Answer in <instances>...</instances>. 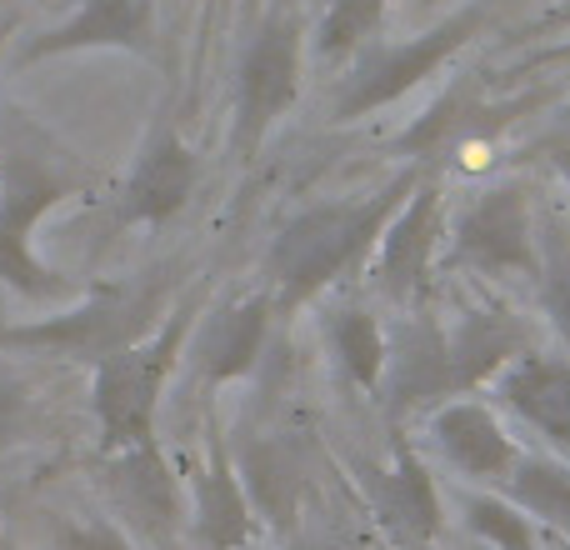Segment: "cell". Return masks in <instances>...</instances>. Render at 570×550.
<instances>
[{
	"label": "cell",
	"instance_id": "obj_15",
	"mask_svg": "<svg viewBox=\"0 0 570 550\" xmlns=\"http://www.w3.org/2000/svg\"><path fill=\"white\" fill-rule=\"evenodd\" d=\"M106 491L130 521L146 536H170L180 521V495L176 481H170V465L160 455L156 441L130 445V451H110L106 461Z\"/></svg>",
	"mask_w": 570,
	"mask_h": 550
},
{
	"label": "cell",
	"instance_id": "obj_14",
	"mask_svg": "<svg viewBox=\"0 0 570 550\" xmlns=\"http://www.w3.org/2000/svg\"><path fill=\"white\" fill-rule=\"evenodd\" d=\"M451 345V371H455V395H471L481 385H495V375L511 361H521L531 351V335L515 321L511 311H495V305H471L461 311V321L445 331Z\"/></svg>",
	"mask_w": 570,
	"mask_h": 550
},
{
	"label": "cell",
	"instance_id": "obj_24",
	"mask_svg": "<svg viewBox=\"0 0 570 550\" xmlns=\"http://www.w3.org/2000/svg\"><path fill=\"white\" fill-rule=\"evenodd\" d=\"M535 281H541V311H546V321H551L556 335L570 345V246H566L561 236L546 240Z\"/></svg>",
	"mask_w": 570,
	"mask_h": 550
},
{
	"label": "cell",
	"instance_id": "obj_5",
	"mask_svg": "<svg viewBox=\"0 0 570 550\" xmlns=\"http://www.w3.org/2000/svg\"><path fill=\"white\" fill-rule=\"evenodd\" d=\"M445 266H465L481 275H535V220H531V190L521 180L481 190L471 206L455 216Z\"/></svg>",
	"mask_w": 570,
	"mask_h": 550
},
{
	"label": "cell",
	"instance_id": "obj_13",
	"mask_svg": "<svg viewBox=\"0 0 570 550\" xmlns=\"http://www.w3.org/2000/svg\"><path fill=\"white\" fill-rule=\"evenodd\" d=\"M70 50H156V10L150 0H86L70 20L46 30L26 46V66L46 56H70Z\"/></svg>",
	"mask_w": 570,
	"mask_h": 550
},
{
	"label": "cell",
	"instance_id": "obj_30",
	"mask_svg": "<svg viewBox=\"0 0 570 550\" xmlns=\"http://www.w3.org/2000/svg\"><path fill=\"white\" fill-rule=\"evenodd\" d=\"M6 36H10V26H6V20H0V50H6Z\"/></svg>",
	"mask_w": 570,
	"mask_h": 550
},
{
	"label": "cell",
	"instance_id": "obj_9",
	"mask_svg": "<svg viewBox=\"0 0 570 550\" xmlns=\"http://www.w3.org/2000/svg\"><path fill=\"white\" fill-rule=\"evenodd\" d=\"M425 435H431L435 455L471 485H501L511 475V465L521 461V445L511 441L501 415L491 405L471 401V395L435 405L425 415Z\"/></svg>",
	"mask_w": 570,
	"mask_h": 550
},
{
	"label": "cell",
	"instance_id": "obj_1",
	"mask_svg": "<svg viewBox=\"0 0 570 550\" xmlns=\"http://www.w3.org/2000/svg\"><path fill=\"white\" fill-rule=\"evenodd\" d=\"M415 180H421L415 170H401V176H391L371 196L321 200V206H305L295 220H285L266 256V275L276 281L281 305L311 301L335 275L351 271L365 251H375V240L391 226V216L411 200Z\"/></svg>",
	"mask_w": 570,
	"mask_h": 550
},
{
	"label": "cell",
	"instance_id": "obj_32",
	"mask_svg": "<svg viewBox=\"0 0 570 550\" xmlns=\"http://www.w3.org/2000/svg\"><path fill=\"white\" fill-rule=\"evenodd\" d=\"M0 550H16V546H10V541H6V536H0Z\"/></svg>",
	"mask_w": 570,
	"mask_h": 550
},
{
	"label": "cell",
	"instance_id": "obj_12",
	"mask_svg": "<svg viewBox=\"0 0 570 550\" xmlns=\"http://www.w3.org/2000/svg\"><path fill=\"white\" fill-rule=\"evenodd\" d=\"M196 156L176 130H160L146 146V156L136 160L126 190L116 206V226H166L186 210L190 190H196Z\"/></svg>",
	"mask_w": 570,
	"mask_h": 550
},
{
	"label": "cell",
	"instance_id": "obj_21",
	"mask_svg": "<svg viewBox=\"0 0 570 550\" xmlns=\"http://www.w3.org/2000/svg\"><path fill=\"white\" fill-rule=\"evenodd\" d=\"M461 521L485 550H541V526L495 485L461 491Z\"/></svg>",
	"mask_w": 570,
	"mask_h": 550
},
{
	"label": "cell",
	"instance_id": "obj_33",
	"mask_svg": "<svg viewBox=\"0 0 570 550\" xmlns=\"http://www.w3.org/2000/svg\"><path fill=\"white\" fill-rule=\"evenodd\" d=\"M556 56H566V60H570V46H566V50H556Z\"/></svg>",
	"mask_w": 570,
	"mask_h": 550
},
{
	"label": "cell",
	"instance_id": "obj_31",
	"mask_svg": "<svg viewBox=\"0 0 570 550\" xmlns=\"http://www.w3.org/2000/svg\"><path fill=\"white\" fill-rule=\"evenodd\" d=\"M240 550H271V546H261V541H256V546H240Z\"/></svg>",
	"mask_w": 570,
	"mask_h": 550
},
{
	"label": "cell",
	"instance_id": "obj_35",
	"mask_svg": "<svg viewBox=\"0 0 570 550\" xmlns=\"http://www.w3.org/2000/svg\"><path fill=\"white\" fill-rule=\"evenodd\" d=\"M0 6H10V0H0Z\"/></svg>",
	"mask_w": 570,
	"mask_h": 550
},
{
	"label": "cell",
	"instance_id": "obj_2",
	"mask_svg": "<svg viewBox=\"0 0 570 550\" xmlns=\"http://www.w3.org/2000/svg\"><path fill=\"white\" fill-rule=\"evenodd\" d=\"M190 321H196V311L180 305V311H170V321L160 325L150 341L126 345V351L106 355V361L96 365L90 405H96L106 451H130V445L156 441L160 391H166L170 365H176L180 345H186V335H190Z\"/></svg>",
	"mask_w": 570,
	"mask_h": 550
},
{
	"label": "cell",
	"instance_id": "obj_18",
	"mask_svg": "<svg viewBox=\"0 0 570 550\" xmlns=\"http://www.w3.org/2000/svg\"><path fill=\"white\" fill-rule=\"evenodd\" d=\"M230 461H236V475H240V485H246L250 505H256L261 526H271V531H295L301 485H305L295 455L285 451L281 441H271V435H250Z\"/></svg>",
	"mask_w": 570,
	"mask_h": 550
},
{
	"label": "cell",
	"instance_id": "obj_25",
	"mask_svg": "<svg viewBox=\"0 0 570 550\" xmlns=\"http://www.w3.org/2000/svg\"><path fill=\"white\" fill-rule=\"evenodd\" d=\"M56 550H136L120 526L100 521V515H80V521H60Z\"/></svg>",
	"mask_w": 570,
	"mask_h": 550
},
{
	"label": "cell",
	"instance_id": "obj_3",
	"mask_svg": "<svg viewBox=\"0 0 570 550\" xmlns=\"http://www.w3.org/2000/svg\"><path fill=\"white\" fill-rule=\"evenodd\" d=\"M76 190V180H66L56 166L36 156H6L0 160V285H10L26 301H66L70 281L56 266L36 256L30 230L46 210H56L60 200Z\"/></svg>",
	"mask_w": 570,
	"mask_h": 550
},
{
	"label": "cell",
	"instance_id": "obj_16",
	"mask_svg": "<svg viewBox=\"0 0 570 550\" xmlns=\"http://www.w3.org/2000/svg\"><path fill=\"white\" fill-rule=\"evenodd\" d=\"M371 495H375L381 521L391 526L401 541H415V546L441 541V531H445L441 491H435V475L425 471V461L411 451V445H395L391 465L375 475Z\"/></svg>",
	"mask_w": 570,
	"mask_h": 550
},
{
	"label": "cell",
	"instance_id": "obj_28",
	"mask_svg": "<svg viewBox=\"0 0 570 550\" xmlns=\"http://www.w3.org/2000/svg\"><path fill=\"white\" fill-rule=\"evenodd\" d=\"M285 550H331V546H321V541H305V536H295V541L285 546Z\"/></svg>",
	"mask_w": 570,
	"mask_h": 550
},
{
	"label": "cell",
	"instance_id": "obj_19",
	"mask_svg": "<svg viewBox=\"0 0 570 550\" xmlns=\"http://www.w3.org/2000/svg\"><path fill=\"white\" fill-rule=\"evenodd\" d=\"M266 331H271V301L266 295H250V301H236L206 325V381L226 385L240 381V375L256 371L261 351H266Z\"/></svg>",
	"mask_w": 570,
	"mask_h": 550
},
{
	"label": "cell",
	"instance_id": "obj_34",
	"mask_svg": "<svg viewBox=\"0 0 570 550\" xmlns=\"http://www.w3.org/2000/svg\"><path fill=\"white\" fill-rule=\"evenodd\" d=\"M321 6H331V0H321Z\"/></svg>",
	"mask_w": 570,
	"mask_h": 550
},
{
	"label": "cell",
	"instance_id": "obj_26",
	"mask_svg": "<svg viewBox=\"0 0 570 550\" xmlns=\"http://www.w3.org/2000/svg\"><path fill=\"white\" fill-rule=\"evenodd\" d=\"M30 431V391L6 361H0V451L26 441Z\"/></svg>",
	"mask_w": 570,
	"mask_h": 550
},
{
	"label": "cell",
	"instance_id": "obj_22",
	"mask_svg": "<svg viewBox=\"0 0 570 550\" xmlns=\"http://www.w3.org/2000/svg\"><path fill=\"white\" fill-rule=\"evenodd\" d=\"M331 351L335 361H341V371L351 375L361 391H381V375H385V345H391V335L381 331V321H375L371 311H355V305H341V311H331Z\"/></svg>",
	"mask_w": 570,
	"mask_h": 550
},
{
	"label": "cell",
	"instance_id": "obj_4",
	"mask_svg": "<svg viewBox=\"0 0 570 550\" xmlns=\"http://www.w3.org/2000/svg\"><path fill=\"white\" fill-rule=\"evenodd\" d=\"M295 90H301V20L281 6L250 40L236 76V136H230V146L240 160H250L266 146L271 126L295 106Z\"/></svg>",
	"mask_w": 570,
	"mask_h": 550
},
{
	"label": "cell",
	"instance_id": "obj_8",
	"mask_svg": "<svg viewBox=\"0 0 570 550\" xmlns=\"http://www.w3.org/2000/svg\"><path fill=\"white\" fill-rule=\"evenodd\" d=\"M441 251V186L415 180L411 200L391 216L375 240V285L395 305H421L431 291V266Z\"/></svg>",
	"mask_w": 570,
	"mask_h": 550
},
{
	"label": "cell",
	"instance_id": "obj_17",
	"mask_svg": "<svg viewBox=\"0 0 570 550\" xmlns=\"http://www.w3.org/2000/svg\"><path fill=\"white\" fill-rule=\"evenodd\" d=\"M196 541L200 550H240L261 541V515L250 505L246 485L236 475V461H230L226 445H210V461L196 481Z\"/></svg>",
	"mask_w": 570,
	"mask_h": 550
},
{
	"label": "cell",
	"instance_id": "obj_10",
	"mask_svg": "<svg viewBox=\"0 0 570 550\" xmlns=\"http://www.w3.org/2000/svg\"><path fill=\"white\" fill-rule=\"evenodd\" d=\"M385 411L401 421L415 411H435L441 401L455 395V371H451V345L445 331L431 315H405L395 341L385 345V375H381Z\"/></svg>",
	"mask_w": 570,
	"mask_h": 550
},
{
	"label": "cell",
	"instance_id": "obj_29",
	"mask_svg": "<svg viewBox=\"0 0 570 550\" xmlns=\"http://www.w3.org/2000/svg\"><path fill=\"white\" fill-rule=\"evenodd\" d=\"M561 130H566V136H570V106L561 110Z\"/></svg>",
	"mask_w": 570,
	"mask_h": 550
},
{
	"label": "cell",
	"instance_id": "obj_11",
	"mask_svg": "<svg viewBox=\"0 0 570 550\" xmlns=\"http://www.w3.org/2000/svg\"><path fill=\"white\" fill-rule=\"evenodd\" d=\"M491 391L515 421H525L546 445L570 455V355L525 351L495 375Z\"/></svg>",
	"mask_w": 570,
	"mask_h": 550
},
{
	"label": "cell",
	"instance_id": "obj_7",
	"mask_svg": "<svg viewBox=\"0 0 570 550\" xmlns=\"http://www.w3.org/2000/svg\"><path fill=\"white\" fill-rule=\"evenodd\" d=\"M150 311H156L150 291H96L80 311L56 315L46 325H0V351L30 345V351H60V355L100 365L106 355L140 341Z\"/></svg>",
	"mask_w": 570,
	"mask_h": 550
},
{
	"label": "cell",
	"instance_id": "obj_23",
	"mask_svg": "<svg viewBox=\"0 0 570 550\" xmlns=\"http://www.w3.org/2000/svg\"><path fill=\"white\" fill-rule=\"evenodd\" d=\"M381 16H385V0H331V6H321L315 50H321L325 60L351 56V50H361L365 40H371Z\"/></svg>",
	"mask_w": 570,
	"mask_h": 550
},
{
	"label": "cell",
	"instance_id": "obj_20",
	"mask_svg": "<svg viewBox=\"0 0 570 550\" xmlns=\"http://www.w3.org/2000/svg\"><path fill=\"white\" fill-rule=\"evenodd\" d=\"M495 491L511 495L535 526H546V531L570 541V465L566 461L521 451V461L511 465V475H505Z\"/></svg>",
	"mask_w": 570,
	"mask_h": 550
},
{
	"label": "cell",
	"instance_id": "obj_6",
	"mask_svg": "<svg viewBox=\"0 0 570 550\" xmlns=\"http://www.w3.org/2000/svg\"><path fill=\"white\" fill-rule=\"evenodd\" d=\"M481 20H485V6H465V10H455L445 26L425 30V36L405 40V46L371 50V56L355 66V76L345 80L341 100H335V120H361V116H371V110L401 100L405 90H415L425 76H435V70L481 30Z\"/></svg>",
	"mask_w": 570,
	"mask_h": 550
},
{
	"label": "cell",
	"instance_id": "obj_27",
	"mask_svg": "<svg viewBox=\"0 0 570 550\" xmlns=\"http://www.w3.org/2000/svg\"><path fill=\"white\" fill-rule=\"evenodd\" d=\"M556 170H561V180H566V186H570V146H561V150H556Z\"/></svg>",
	"mask_w": 570,
	"mask_h": 550
}]
</instances>
